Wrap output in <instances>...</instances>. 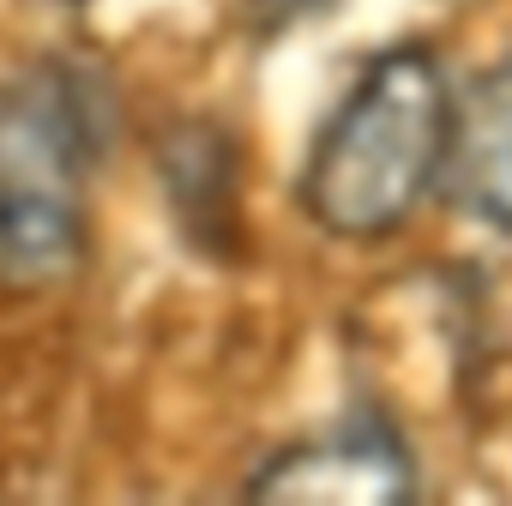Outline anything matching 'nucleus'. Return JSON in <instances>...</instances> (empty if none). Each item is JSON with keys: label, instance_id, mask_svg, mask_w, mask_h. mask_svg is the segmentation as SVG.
Masks as SVG:
<instances>
[{"label": "nucleus", "instance_id": "20e7f679", "mask_svg": "<svg viewBox=\"0 0 512 506\" xmlns=\"http://www.w3.org/2000/svg\"><path fill=\"white\" fill-rule=\"evenodd\" d=\"M440 181L452 187V199L470 217L512 235V61L476 73L452 97V133H446Z\"/></svg>", "mask_w": 512, "mask_h": 506}, {"label": "nucleus", "instance_id": "7ed1b4c3", "mask_svg": "<svg viewBox=\"0 0 512 506\" xmlns=\"http://www.w3.org/2000/svg\"><path fill=\"white\" fill-rule=\"evenodd\" d=\"M241 500L253 506H410L416 464L404 434L380 410L338 416L332 428L290 440L247 476Z\"/></svg>", "mask_w": 512, "mask_h": 506}, {"label": "nucleus", "instance_id": "f257e3e1", "mask_svg": "<svg viewBox=\"0 0 512 506\" xmlns=\"http://www.w3.org/2000/svg\"><path fill=\"white\" fill-rule=\"evenodd\" d=\"M452 133V85L428 43H392L362 61L326 109L296 205L332 241H386L440 187Z\"/></svg>", "mask_w": 512, "mask_h": 506}, {"label": "nucleus", "instance_id": "423d86ee", "mask_svg": "<svg viewBox=\"0 0 512 506\" xmlns=\"http://www.w3.org/2000/svg\"><path fill=\"white\" fill-rule=\"evenodd\" d=\"M326 7L332 0H241V25L253 37H278V31H290L302 19H320Z\"/></svg>", "mask_w": 512, "mask_h": 506}, {"label": "nucleus", "instance_id": "0eeeda50", "mask_svg": "<svg viewBox=\"0 0 512 506\" xmlns=\"http://www.w3.org/2000/svg\"><path fill=\"white\" fill-rule=\"evenodd\" d=\"M49 7H85V0H49Z\"/></svg>", "mask_w": 512, "mask_h": 506}, {"label": "nucleus", "instance_id": "39448f33", "mask_svg": "<svg viewBox=\"0 0 512 506\" xmlns=\"http://www.w3.org/2000/svg\"><path fill=\"white\" fill-rule=\"evenodd\" d=\"M163 175L187 241L205 253H235V145L217 127L187 121L163 151Z\"/></svg>", "mask_w": 512, "mask_h": 506}, {"label": "nucleus", "instance_id": "f03ea898", "mask_svg": "<svg viewBox=\"0 0 512 506\" xmlns=\"http://www.w3.org/2000/svg\"><path fill=\"white\" fill-rule=\"evenodd\" d=\"M103 151L97 85L67 61L0 79V278L61 284L91 253V175Z\"/></svg>", "mask_w": 512, "mask_h": 506}]
</instances>
